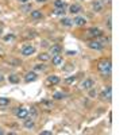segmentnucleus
<instances>
[{
    "label": "nucleus",
    "mask_w": 135,
    "mask_h": 135,
    "mask_svg": "<svg viewBox=\"0 0 135 135\" xmlns=\"http://www.w3.org/2000/svg\"><path fill=\"white\" fill-rule=\"evenodd\" d=\"M97 68H99L100 73L103 74V77H109V74H111V69H112L111 61H109V60H103V61H100Z\"/></svg>",
    "instance_id": "1"
},
{
    "label": "nucleus",
    "mask_w": 135,
    "mask_h": 135,
    "mask_svg": "<svg viewBox=\"0 0 135 135\" xmlns=\"http://www.w3.org/2000/svg\"><path fill=\"white\" fill-rule=\"evenodd\" d=\"M93 86H95V81L92 80V78H86V80H84L81 83V88L83 89H86V91H89V89L93 88Z\"/></svg>",
    "instance_id": "2"
},
{
    "label": "nucleus",
    "mask_w": 135,
    "mask_h": 135,
    "mask_svg": "<svg viewBox=\"0 0 135 135\" xmlns=\"http://www.w3.org/2000/svg\"><path fill=\"white\" fill-rule=\"evenodd\" d=\"M34 53H35V47L31 46V45H27V46H25L23 49H22V54L26 55V57H28V55H31Z\"/></svg>",
    "instance_id": "3"
},
{
    "label": "nucleus",
    "mask_w": 135,
    "mask_h": 135,
    "mask_svg": "<svg viewBox=\"0 0 135 135\" xmlns=\"http://www.w3.org/2000/svg\"><path fill=\"white\" fill-rule=\"evenodd\" d=\"M15 114H16V116L19 119H26L28 116V109H26V108H18Z\"/></svg>",
    "instance_id": "4"
},
{
    "label": "nucleus",
    "mask_w": 135,
    "mask_h": 135,
    "mask_svg": "<svg viewBox=\"0 0 135 135\" xmlns=\"http://www.w3.org/2000/svg\"><path fill=\"white\" fill-rule=\"evenodd\" d=\"M38 78V76H37V73H34V72H28L26 76H25V81L26 83H34Z\"/></svg>",
    "instance_id": "5"
},
{
    "label": "nucleus",
    "mask_w": 135,
    "mask_h": 135,
    "mask_svg": "<svg viewBox=\"0 0 135 135\" xmlns=\"http://www.w3.org/2000/svg\"><path fill=\"white\" fill-rule=\"evenodd\" d=\"M88 46L91 47V49H93V50H101V49H103V45H101L99 41H92V42H89Z\"/></svg>",
    "instance_id": "6"
},
{
    "label": "nucleus",
    "mask_w": 135,
    "mask_h": 135,
    "mask_svg": "<svg viewBox=\"0 0 135 135\" xmlns=\"http://www.w3.org/2000/svg\"><path fill=\"white\" fill-rule=\"evenodd\" d=\"M61 51H62V47L60 46V45H53V46L50 47V54L53 55V57L57 55V54H60Z\"/></svg>",
    "instance_id": "7"
},
{
    "label": "nucleus",
    "mask_w": 135,
    "mask_h": 135,
    "mask_svg": "<svg viewBox=\"0 0 135 135\" xmlns=\"http://www.w3.org/2000/svg\"><path fill=\"white\" fill-rule=\"evenodd\" d=\"M88 35L89 37H101L103 32H101L99 28H89L88 30Z\"/></svg>",
    "instance_id": "8"
},
{
    "label": "nucleus",
    "mask_w": 135,
    "mask_h": 135,
    "mask_svg": "<svg viewBox=\"0 0 135 135\" xmlns=\"http://www.w3.org/2000/svg\"><path fill=\"white\" fill-rule=\"evenodd\" d=\"M46 81H47V84H51V85H57V84H58L61 80H60V77H58V76H49Z\"/></svg>",
    "instance_id": "9"
},
{
    "label": "nucleus",
    "mask_w": 135,
    "mask_h": 135,
    "mask_svg": "<svg viewBox=\"0 0 135 135\" xmlns=\"http://www.w3.org/2000/svg\"><path fill=\"white\" fill-rule=\"evenodd\" d=\"M51 61H53V65H55V66H60V65H62V62H64V60H62V55H61V54L54 55Z\"/></svg>",
    "instance_id": "10"
},
{
    "label": "nucleus",
    "mask_w": 135,
    "mask_h": 135,
    "mask_svg": "<svg viewBox=\"0 0 135 135\" xmlns=\"http://www.w3.org/2000/svg\"><path fill=\"white\" fill-rule=\"evenodd\" d=\"M101 97L104 100L107 99L108 101H111V97H112V93H111V86H107V91H103L101 92Z\"/></svg>",
    "instance_id": "11"
},
{
    "label": "nucleus",
    "mask_w": 135,
    "mask_h": 135,
    "mask_svg": "<svg viewBox=\"0 0 135 135\" xmlns=\"http://www.w3.org/2000/svg\"><path fill=\"white\" fill-rule=\"evenodd\" d=\"M80 11H81V6H80V4H77V3L72 4L70 8H69V12H70V14H78Z\"/></svg>",
    "instance_id": "12"
},
{
    "label": "nucleus",
    "mask_w": 135,
    "mask_h": 135,
    "mask_svg": "<svg viewBox=\"0 0 135 135\" xmlns=\"http://www.w3.org/2000/svg\"><path fill=\"white\" fill-rule=\"evenodd\" d=\"M31 18L32 19H42L43 18V14L41 12L39 9H34V11H31Z\"/></svg>",
    "instance_id": "13"
},
{
    "label": "nucleus",
    "mask_w": 135,
    "mask_h": 135,
    "mask_svg": "<svg viewBox=\"0 0 135 135\" xmlns=\"http://www.w3.org/2000/svg\"><path fill=\"white\" fill-rule=\"evenodd\" d=\"M73 23H76L77 26H84V25L86 23V19H85V18H81V16H78V18H76V19L73 20Z\"/></svg>",
    "instance_id": "14"
},
{
    "label": "nucleus",
    "mask_w": 135,
    "mask_h": 135,
    "mask_svg": "<svg viewBox=\"0 0 135 135\" xmlns=\"http://www.w3.org/2000/svg\"><path fill=\"white\" fill-rule=\"evenodd\" d=\"M61 25H62V26H66V27L73 26V20L68 19V18H62V19H61Z\"/></svg>",
    "instance_id": "15"
},
{
    "label": "nucleus",
    "mask_w": 135,
    "mask_h": 135,
    "mask_svg": "<svg viewBox=\"0 0 135 135\" xmlns=\"http://www.w3.org/2000/svg\"><path fill=\"white\" fill-rule=\"evenodd\" d=\"M93 9L96 11V12H100V11L103 9V4L100 3V0H96V2L93 3Z\"/></svg>",
    "instance_id": "16"
},
{
    "label": "nucleus",
    "mask_w": 135,
    "mask_h": 135,
    "mask_svg": "<svg viewBox=\"0 0 135 135\" xmlns=\"http://www.w3.org/2000/svg\"><path fill=\"white\" fill-rule=\"evenodd\" d=\"M38 60H39V61H49V60H50V54H47V53H42V54L38 55Z\"/></svg>",
    "instance_id": "17"
},
{
    "label": "nucleus",
    "mask_w": 135,
    "mask_h": 135,
    "mask_svg": "<svg viewBox=\"0 0 135 135\" xmlns=\"http://www.w3.org/2000/svg\"><path fill=\"white\" fill-rule=\"evenodd\" d=\"M34 120H32V118H30V120H26L25 122V127L26 128H28V130H31V128H34Z\"/></svg>",
    "instance_id": "18"
},
{
    "label": "nucleus",
    "mask_w": 135,
    "mask_h": 135,
    "mask_svg": "<svg viewBox=\"0 0 135 135\" xmlns=\"http://www.w3.org/2000/svg\"><path fill=\"white\" fill-rule=\"evenodd\" d=\"M8 104H9L8 97H0V107H7Z\"/></svg>",
    "instance_id": "19"
},
{
    "label": "nucleus",
    "mask_w": 135,
    "mask_h": 135,
    "mask_svg": "<svg viewBox=\"0 0 135 135\" xmlns=\"http://www.w3.org/2000/svg\"><path fill=\"white\" fill-rule=\"evenodd\" d=\"M54 6H55V8H64L65 7V2L64 0H55Z\"/></svg>",
    "instance_id": "20"
},
{
    "label": "nucleus",
    "mask_w": 135,
    "mask_h": 135,
    "mask_svg": "<svg viewBox=\"0 0 135 135\" xmlns=\"http://www.w3.org/2000/svg\"><path fill=\"white\" fill-rule=\"evenodd\" d=\"M53 97H54V99H57V100H61V99L66 97V93H64V92H55Z\"/></svg>",
    "instance_id": "21"
},
{
    "label": "nucleus",
    "mask_w": 135,
    "mask_h": 135,
    "mask_svg": "<svg viewBox=\"0 0 135 135\" xmlns=\"http://www.w3.org/2000/svg\"><path fill=\"white\" fill-rule=\"evenodd\" d=\"M8 80H9L11 83L16 84V83H19V77H18L16 74H12V76H9V77H8Z\"/></svg>",
    "instance_id": "22"
},
{
    "label": "nucleus",
    "mask_w": 135,
    "mask_h": 135,
    "mask_svg": "<svg viewBox=\"0 0 135 135\" xmlns=\"http://www.w3.org/2000/svg\"><path fill=\"white\" fill-rule=\"evenodd\" d=\"M76 80H77V77H76V76H72V77L65 78V83H66V84H73Z\"/></svg>",
    "instance_id": "23"
},
{
    "label": "nucleus",
    "mask_w": 135,
    "mask_h": 135,
    "mask_svg": "<svg viewBox=\"0 0 135 135\" xmlns=\"http://www.w3.org/2000/svg\"><path fill=\"white\" fill-rule=\"evenodd\" d=\"M55 14H57V15H61L62 14L64 15L65 14V9L64 8H57V9H55Z\"/></svg>",
    "instance_id": "24"
},
{
    "label": "nucleus",
    "mask_w": 135,
    "mask_h": 135,
    "mask_svg": "<svg viewBox=\"0 0 135 135\" xmlns=\"http://www.w3.org/2000/svg\"><path fill=\"white\" fill-rule=\"evenodd\" d=\"M35 70H45V65H42V64L35 65Z\"/></svg>",
    "instance_id": "25"
},
{
    "label": "nucleus",
    "mask_w": 135,
    "mask_h": 135,
    "mask_svg": "<svg viewBox=\"0 0 135 135\" xmlns=\"http://www.w3.org/2000/svg\"><path fill=\"white\" fill-rule=\"evenodd\" d=\"M14 39V35H6L4 37V41H12Z\"/></svg>",
    "instance_id": "26"
},
{
    "label": "nucleus",
    "mask_w": 135,
    "mask_h": 135,
    "mask_svg": "<svg viewBox=\"0 0 135 135\" xmlns=\"http://www.w3.org/2000/svg\"><path fill=\"white\" fill-rule=\"evenodd\" d=\"M107 27L111 30V27H112V25H111V16H108V20H107Z\"/></svg>",
    "instance_id": "27"
},
{
    "label": "nucleus",
    "mask_w": 135,
    "mask_h": 135,
    "mask_svg": "<svg viewBox=\"0 0 135 135\" xmlns=\"http://www.w3.org/2000/svg\"><path fill=\"white\" fill-rule=\"evenodd\" d=\"M39 134H41V135H51L53 132H51V131H41Z\"/></svg>",
    "instance_id": "28"
},
{
    "label": "nucleus",
    "mask_w": 135,
    "mask_h": 135,
    "mask_svg": "<svg viewBox=\"0 0 135 135\" xmlns=\"http://www.w3.org/2000/svg\"><path fill=\"white\" fill-rule=\"evenodd\" d=\"M89 95H91L92 97H95L96 96V91H93V89L91 88V89H89Z\"/></svg>",
    "instance_id": "29"
},
{
    "label": "nucleus",
    "mask_w": 135,
    "mask_h": 135,
    "mask_svg": "<svg viewBox=\"0 0 135 135\" xmlns=\"http://www.w3.org/2000/svg\"><path fill=\"white\" fill-rule=\"evenodd\" d=\"M100 3H101V4H109L111 0H100Z\"/></svg>",
    "instance_id": "30"
},
{
    "label": "nucleus",
    "mask_w": 135,
    "mask_h": 135,
    "mask_svg": "<svg viewBox=\"0 0 135 135\" xmlns=\"http://www.w3.org/2000/svg\"><path fill=\"white\" fill-rule=\"evenodd\" d=\"M31 115H32V116H35V115H37V109L34 108V107L31 108Z\"/></svg>",
    "instance_id": "31"
},
{
    "label": "nucleus",
    "mask_w": 135,
    "mask_h": 135,
    "mask_svg": "<svg viewBox=\"0 0 135 135\" xmlns=\"http://www.w3.org/2000/svg\"><path fill=\"white\" fill-rule=\"evenodd\" d=\"M3 80H4V77H3V76H2V74H0V83H2V81H3Z\"/></svg>",
    "instance_id": "32"
},
{
    "label": "nucleus",
    "mask_w": 135,
    "mask_h": 135,
    "mask_svg": "<svg viewBox=\"0 0 135 135\" xmlns=\"http://www.w3.org/2000/svg\"><path fill=\"white\" fill-rule=\"evenodd\" d=\"M38 3H43V2H46V0H37Z\"/></svg>",
    "instance_id": "33"
},
{
    "label": "nucleus",
    "mask_w": 135,
    "mask_h": 135,
    "mask_svg": "<svg viewBox=\"0 0 135 135\" xmlns=\"http://www.w3.org/2000/svg\"><path fill=\"white\" fill-rule=\"evenodd\" d=\"M19 2H22V3H26V2H28V0H19Z\"/></svg>",
    "instance_id": "34"
},
{
    "label": "nucleus",
    "mask_w": 135,
    "mask_h": 135,
    "mask_svg": "<svg viewBox=\"0 0 135 135\" xmlns=\"http://www.w3.org/2000/svg\"><path fill=\"white\" fill-rule=\"evenodd\" d=\"M2 134H3V130H2V128H0V135H2Z\"/></svg>",
    "instance_id": "35"
},
{
    "label": "nucleus",
    "mask_w": 135,
    "mask_h": 135,
    "mask_svg": "<svg viewBox=\"0 0 135 135\" xmlns=\"http://www.w3.org/2000/svg\"><path fill=\"white\" fill-rule=\"evenodd\" d=\"M0 31H2V28H0Z\"/></svg>",
    "instance_id": "36"
}]
</instances>
